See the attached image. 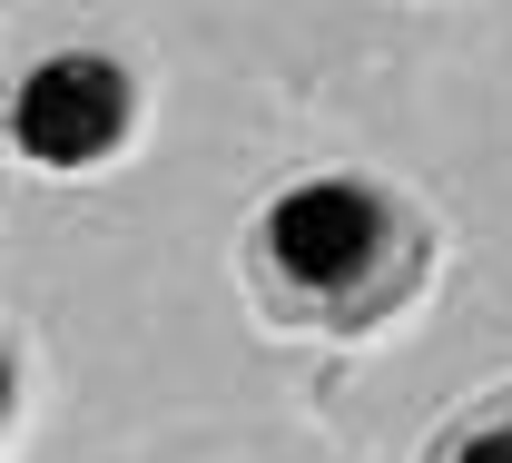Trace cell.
<instances>
[{"label":"cell","mask_w":512,"mask_h":463,"mask_svg":"<svg viewBox=\"0 0 512 463\" xmlns=\"http://www.w3.org/2000/svg\"><path fill=\"white\" fill-rule=\"evenodd\" d=\"M444 266V227L365 168H316L256 198L237 237L247 306L276 335H325V345H375L394 335Z\"/></svg>","instance_id":"obj_1"},{"label":"cell","mask_w":512,"mask_h":463,"mask_svg":"<svg viewBox=\"0 0 512 463\" xmlns=\"http://www.w3.org/2000/svg\"><path fill=\"white\" fill-rule=\"evenodd\" d=\"M138 129H148V79L119 50H50L10 89V148L50 178H89V168L128 158Z\"/></svg>","instance_id":"obj_2"},{"label":"cell","mask_w":512,"mask_h":463,"mask_svg":"<svg viewBox=\"0 0 512 463\" xmlns=\"http://www.w3.org/2000/svg\"><path fill=\"white\" fill-rule=\"evenodd\" d=\"M414 463H512V385H483L473 404H453Z\"/></svg>","instance_id":"obj_3"}]
</instances>
